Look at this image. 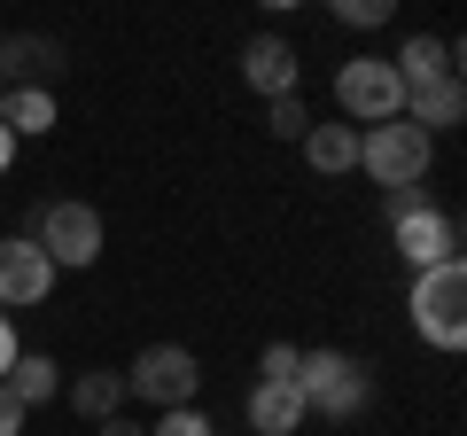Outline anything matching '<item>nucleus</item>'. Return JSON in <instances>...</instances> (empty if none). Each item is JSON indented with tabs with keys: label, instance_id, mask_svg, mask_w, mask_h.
<instances>
[{
	"label": "nucleus",
	"instance_id": "obj_5",
	"mask_svg": "<svg viewBox=\"0 0 467 436\" xmlns=\"http://www.w3.org/2000/svg\"><path fill=\"white\" fill-rule=\"evenodd\" d=\"M335 101H343L350 125H389V118H405V78L382 55H358V63L335 70Z\"/></svg>",
	"mask_w": 467,
	"mask_h": 436
},
{
	"label": "nucleus",
	"instance_id": "obj_4",
	"mask_svg": "<svg viewBox=\"0 0 467 436\" xmlns=\"http://www.w3.org/2000/svg\"><path fill=\"white\" fill-rule=\"evenodd\" d=\"M32 242L55 257V273H86L101 257V211L94 202H32Z\"/></svg>",
	"mask_w": 467,
	"mask_h": 436
},
{
	"label": "nucleus",
	"instance_id": "obj_20",
	"mask_svg": "<svg viewBox=\"0 0 467 436\" xmlns=\"http://www.w3.org/2000/svg\"><path fill=\"white\" fill-rule=\"evenodd\" d=\"M149 436H211V420L195 413V405H164V413H156V429Z\"/></svg>",
	"mask_w": 467,
	"mask_h": 436
},
{
	"label": "nucleus",
	"instance_id": "obj_6",
	"mask_svg": "<svg viewBox=\"0 0 467 436\" xmlns=\"http://www.w3.org/2000/svg\"><path fill=\"white\" fill-rule=\"evenodd\" d=\"M125 389H133V398H149L156 413H164V405H195V389H202V358L187 351V343H149V351L125 367Z\"/></svg>",
	"mask_w": 467,
	"mask_h": 436
},
{
	"label": "nucleus",
	"instance_id": "obj_16",
	"mask_svg": "<svg viewBox=\"0 0 467 436\" xmlns=\"http://www.w3.org/2000/svg\"><path fill=\"white\" fill-rule=\"evenodd\" d=\"M0 125H8V133H55V94L47 86H8V94H0Z\"/></svg>",
	"mask_w": 467,
	"mask_h": 436
},
{
	"label": "nucleus",
	"instance_id": "obj_14",
	"mask_svg": "<svg viewBox=\"0 0 467 436\" xmlns=\"http://www.w3.org/2000/svg\"><path fill=\"white\" fill-rule=\"evenodd\" d=\"M389 63H398V78H405V86L444 78V70H460V39H429V32H413L398 55H389Z\"/></svg>",
	"mask_w": 467,
	"mask_h": 436
},
{
	"label": "nucleus",
	"instance_id": "obj_23",
	"mask_svg": "<svg viewBox=\"0 0 467 436\" xmlns=\"http://www.w3.org/2000/svg\"><path fill=\"white\" fill-rule=\"evenodd\" d=\"M0 436H24V405L8 398V389H0Z\"/></svg>",
	"mask_w": 467,
	"mask_h": 436
},
{
	"label": "nucleus",
	"instance_id": "obj_18",
	"mask_svg": "<svg viewBox=\"0 0 467 436\" xmlns=\"http://www.w3.org/2000/svg\"><path fill=\"white\" fill-rule=\"evenodd\" d=\"M335 24H350V32H382L389 16H398V0H327Z\"/></svg>",
	"mask_w": 467,
	"mask_h": 436
},
{
	"label": "nucleus",
	"instance_id": "obj_15",
	"mask_svg": "<svg viewBox=\"0 0 467 436\" xmlns=\"http://www.w3.org/2000/svg\"><path fill=\"white\" fill-rule=\"evenodd\" d=\"M304 164L312 171H358V125H312L304 133Z\"/></svg>",
	"mask_w": 467,
	"mask_h": 436
},
{
	"label": "nucleus",
	"instance_id": "obj_8",
	"mask_svg": "<svg viewBox=\"0 0 467 436\" xmlns=\"http://www.w3.org/2000/svg\"><path fill=\"white\" fill-rule=\"evenodd\" d=\"M389 234H398V257H405L413 273H429V265H444V257H460V226H451L436 202H420L413 218H398Z\"/></svg>",
	"mask_w": 467,
	"mask_h": 436
},
{
	"label": "nucleus",
	"instance_id": "obj_17",
	"mask_svg": "<svg viewBox=\"0 0 467 436\" xmlns=\"http://www.w3.org/2000/svg\"><path fill=\"white\" fill-rule=\"evenodd\" d=\"M125 398H133V389H125V374H117V367H94V374H78V382H70V405H78L86 420H109Z\"/></svg>",
	"mask_w": 467,
	"mask_h": 436
},
{
	"label": "nucleus",
	"instance_id": "obj_13",
	"mask_svg": "<svg viewBox=\"0 0 467 436\" xmlns=\"http://www.w3.org/2000/svg\"><path fill=\"white\" fill-rule=\"evenodd\" d=\"M0 389L32 413V405H47L55 389H63V367H55L47 351H16V358H8V374H0Z\"/></svg>",
	"mask_w": 467,
	"mask_h": 436
},
{
	"label": "nucleus",
	"instance_id": "obj_7",
	"mask_svg": "<svg viewBox=\"0 0 467 436\" xmlns=\"http://www.w3.org/2000/svg\"><path fill=\"white\" fill-rule=\"evenodd\" d=\"M47 288H55V257L32 234H8L0 242V312H32V304H47Z\"/></svg>",
	"mask_w": 467,
	"mask_h": 436
},
{
	"label": "nucleus",
	"instance_id": "obj_22",
	"mask_svg": "<svg viewBox=\"0 0 467 436\" xmlns=\"http://www.w3.org/2000/svg\"><path fill=\"white\" fill-rule=\"evenodd\" d=\"M420 202H429V187H420V180H413V187H382V218H389V226H398V218H413Z\"/></svg>",
	"mask_w": 467,
	"mask_h": 436
},
{
	"label": "nucleus",
	"instance_id": "obj_25",
	"mask_svg": "<svg viewBox=\"0 0 467 436\" xmlns=\"http://www.w3.org/2000/svg\"><path fill=\"white\" fill-rule=\"evenodd\" d=\"M8 358H16V327H8V312H0V374H8Z\"/></svg>",
	"mask_w": 467,
	"mask_h": 436
},
{
	"label": "nucleus",
	"instance_id": "obj_2",
	"mask_svg": "<svg viewBox=\"0 0 467 436\" xmlns=\"http://www.w3.org/2000/svg\"><path fill=\"white\" fill-rule=\"evenodd\" d=\"M296 389H304V413H327V420L367 413V398H374L367 367H358L350 351H304L296 358Z\"/></svg>",
	"mask_w": 467,
	"mask_h": 436
},
{
	"label": "nucleus",
	"instance_id": "obj_21",
	"mask_svg": "<svg viewBox=\"0 0 467 436\" xmlns=\"http://www.w3.org/2000/svg\"><path fill=\"white\" fill-rule=\"evenodd\" d=\"M296 343H265V358H257V374H265V382H296Z\"/></svg>",
	"mask_w": 467,
	"mask_h": 436
},
{
	"label": "nucleus",
	"instance_id": "obj_24",
	"mask_svg": "<svg viewBox=\"0 0 467 436\" xmlns=\"http://www.w3.org/2000/svg\"><path fill=\"white\" fill-rule=\"evenodd\" d=\"M94 436H149L140 420H125V413H109V420H94Z\"/></svg>",
	"mask_w": 467,
	"mask_h": 436
},
{
	"label": "nucleus",
	"instance_id": "obj_28",
	"mask_svg": "<svg viewBox=\"0 0 467 436\" xmlns=\"http://www.w3.org/2000/svg\"><path fill=\"white\" fill-rule=\"evenodd\" d=\"M0 94H8V86H0Z\"/></svg>",
	"mask_w": 467,
	"mask_h": 436
},
{
	"label": "nucleus",
	"instance_id": "obj_11",
	"mask_svg": "<svg viewBox=\"0 0 467 436\" xmlns=\"http://www.w3.org/2000/svg\"><path fill=\"white\" fill-rule=\"evenodd\" d=\"M242 78L257 86V94H296V47H288L281 32H257V39H242Z\"/></svg>",
	"mask_w": 467,
	"mask_h": 436
},
{
	"label": "nucleus",
	"instance_id": "obj_9",
	"mask_svg": "<svg viewBox=\"0 0 467 436\" xmlns=\"http://www.w3.org/2000/svg\"><path fill=\"white\" fill-rule=\"evenodd\" d=\"M55 78H63V39H47V32L0 39V86H55Z\"/></svg>",
	"mask_w": 467,
	"mask_h": 436
},
{
	"label": "nucleus",
	"instance_id": "obj_1",
	"mask_svg": "<svg viewBox=\"0 0 467 436\" xmlns=\"http://www.w3.org/2000/svg\"><path fill=\"white\" fill-rule=\"evenodd\" d=\"M405 312H413L420 343H436V351H460V343H467V265H460V257H444V265L413 273V296H405Z\"/></svg>",
	"mask_w": 467,
	"mask_h": 436
},
{
	"label": "nucleus",
	"instance_id": "obj_26",
	"mask_svg": "<svg viewBox=\"0 0 467 436\" xmlns=\"http://www.w3.org/2000/svg\"><path fill=\"white\" fill-rule=\"evenodd\" d=\"M16 164V133H8V125H0V171Z\"/></svg>",
	"mask_w": 467,
	"mask_h": 436
},
{
	"label": "nucleus",
	"instance_id": "obj_19",
	"mask_svg": "<svg viewBox=\"0 0 467 436\" xmlns=\"http://www.w3.org/2000/svg\"><path fill=\"white\" fill-rule=\"evenodd\" d=\"M265 125H273L281 140H304V133H312V109H304V94H273V101H265Z\"/></svg>",
	"mask_w": 467,
	"mask_h": 436
},
{
	"label": "nucleus",
	"instance_id": "obj_27",
	"mask_svg": "<svg viewBox=\"0 0 467 436\" xmlns=\"http://www.w3.org/2000/svg\"><path fill=\"white\" fill-rule=\"evenodd\" d=\"M257 8H296V0H257Z\"/></svg>",
	"mask_w": 467,
	"mask_h": 436
},
{
	"label": "nucleus",
	"instance_id": "obj_10",
	"mask_svg": "<svg viewBox=\"0 0 467 436\" xmlns=\"http://www.w3.org/2000/svg\"><path fill=\"white\" fill-rule=\"evenodd\" d=\"M460 118H467V86H460V70L405 86V125H420V133H444V125H460Z\"/></svg>",
	"mask_w": 467,
	"mask_h": 436
},
{
	"label": "nucleus",
	"instance_id": "obj_12",
	"mask_svg": "<svg viewBox=\"0 0 467 436\" xmlns=\"http://www.w3.org/2000/svg\"><path fill=\"white\" fill-rule=\"evenodd\" d=\"M250 429H257V436H296V429H304V389H296V382H265V374H257V389H250Z\"/></svg>",
	"mask_w": 467,
	"mask_h": 436
},
{
	"label": "nucleus",
	"instance_id": "obj_3",
	"mask_svg": "<svg viewBox=\"0 0 467 436\" xmlns=\"http://www.w3.org/2000/svg\"><path fill=\"white\" fill-rule=\"evenodd\" d=\"M429 156H436V140L420 133V125H405V118L367 125V133H358V171H367L374 187H413V180H429Z\"/></svg>",
	"mask_w": 467,
	"mask_h": 436
}]
</instances>
